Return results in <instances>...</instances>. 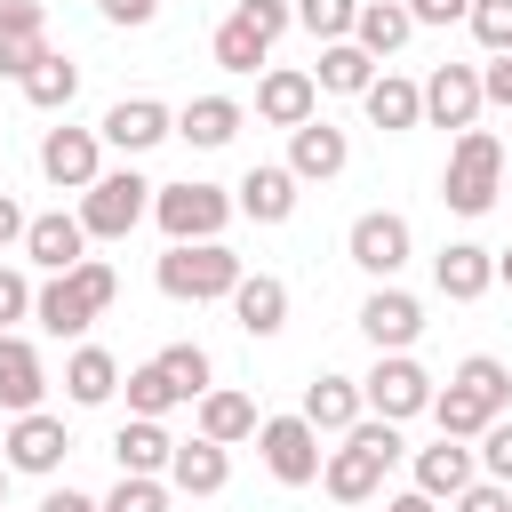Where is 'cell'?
Instances as JSON below:
<instances>
[{
    "mask_svg": "<svg viewBox=\"0 0 512 512\" xmlns=\"http://www.w3.org/2000/svg\"><path fill=\"white\" fill-rule=\"evenodd\" d=\"M112 296H120V272L104 264V256H80L72 272H48L40 280V296H32V320L48 328V336H64V344H80L104 312H112Z\"/></svg>",
    "mask_w": 512,
    "mask_h": 512,
    "instance_id": "obj_1",
    "label": "cell"
},
{
    "mask_svg": "<svg viewBox=\"0 0 512 512\" xmlns=\"http://www.w3.org/2000/svg\"><path fill=\"white\" fill-rule=\"evenodd\" d=\"M400 456H408L400 424H392V416H360V424H352V432L328 448V464H320V488H328L336 504H368Z\"/></svg>",
    "mask_w": 512,
    "mask_h": 512,
    "instance_id": "obj_2",
    "label": "cell"
},
{
    "mask_svg": "<svg viewBox=\"0 0 512 512\" xmlns=\"http://www.w3.org/2000/svg\"><path fill=\"white\" fill-rule=\"evenodd\" d=\"M240 272H248V264H240L224 240H168L160 264H152V280H160L168 304H224V296L240 288Z\"/></svg>",
    "mask_w": 512,
    "mask_h": 512,
    "instance_id": "obj_3",
    "label": "cell"
},
{
    "mask_svg": "<svg viewBox=\"0 0 512 512\" xmlns=\"http://www.w3.org/2000/svg\"><path fill=\"white\" fill-rule=\"evenodd\" d=\"M504 144H496V128H456V144H448V168H440V200L456 208V216H488L496 200H504Z\"/></svg>",
    "mask_w": 512,
    "mask_h": 512,
    "instance_id": "obj_4",
    "label": "cell"
},
{
    "mask_svg": "<svg viewBox=\"0 0 512 512\" xmlns=\"http://www.w3.org/2000/svg\"><path fill=\"white\" fill-rule=\"evenodd\" d=\"M240 216V200L224 192V184H200V176H184V184H160L152 192V224L168 232V240H224V224Z\"/></svg>",
    "mask_w": 512,
    "mask_h": 512,
    "instance_id": "obj_5",
    "label": "cell"
},
{
    "mask_svg": "<svg viewBox=\"0 0 512 512\" xmlns=\"http://www.w3.org/2000/svg\"><path fill=\"white\" fill-rule=\"evenodd\" d=\"M328 432L296 408V416H264L256 424V456H264V472L280 480V488H312L320 480V464H328V448H320Z\"/></svg>",
    "mask_w": 512,
    "mask_h": 512,
    "instance_id": "obj_6",
    "label": "cell"
},
{
    "mask_svg": "<svg viewBox=\"0 0 512 512\" xmlns=\"http://www.w3.org/2000/svg\"><path fill=\"white\" fill-rule=\"evenodd\" d=\"M152 192H160V184H144L136 168H104V176L80 192V224H88V240H128V232L152 216Z\"/></svg>",
    "mask_w": 512,
    "mask_h": 512,
    "instance_id": "obj_7",
    "label": "cell"
},
{
    "mask_svg": "<svg viewBox=\"0 0 512 512\" xmlns=\"http://www.w3.org/2000/svg\"><path fill=\"white\" fill-rule=\"evenodd\" d=\"M360 392H368V416H392V424H408V416H432V376H424V360L416 352H376V368L360 376Z\"/></svg>",
    "mask_w": 512,
    "mask_h": 512,
    "instance_id": "obj_8",
    "label": "cell"
},
{
    "mask_svg": "<svg viewBox=\"0 0 512 512\" xmlns=\"http://www.w3.org/2000/svg\"><path fill=\"white\" fill-rule=\"evenodd\" d=\"M344 256H352L368 280H400V272H408V256H416V232H408V216H392V208H368V216H352V232H344Z\"/></svg>",
    "mask_w": 512,
    "mask_h": 512,
    "instance_id": "obj_9",
    "label": "cell"
},
{
    "mask_svg": "<svg viewBox=\"0 0 512 512\" xmlns=\"http://www.w3.org/2000/svg\"><path fill=\"white\" fill-rule=\"evenodd\" d=\"M0 456H8V472L56 480V472H64V456H72V432H64V416H48V408H24V416H8V440H0Z\"/></svg>",
    "mask_w": 512,
    "mask_h": 512,
    "instance_id": "obj_10",
    "label": "cell"
},
{
    "mask_svg": "<svg viewBox=\"0 0 512 512\" xmlns=\"http://www.w3.org/2000/svg\"><path fill=\"white\" fill-rule=\"evenodd\" d=\"M40 176H48L56 192H88V184L104 176V136H96V128H72V120L48 128V136H40Z\"/></svg>",
    "mask_w": 512,
    "mask_h": 512,
    "instance_id": "obj_11",
    "label": "cell"
},
{
    "mask_svg": "<svg viewBox=\"0 0 512 512\" xmlns=\"http://www.w3.org/2000/svg\"><path fill=\"white\" fill-rule=\"evenodd\" d=\"M360 336H368L376 352H416V336H424V304H416L400 280H376L368 304H360Z\"/></svg>",
    "mask_w": 512,
    "mask_h": 512,
    "instance_id": "obj_12",
    "label": "cell"
},
{
    "mask_svg": "<svg viewBox=\"0 0 512 512\" xmlns=\"http://www.w3.org/2000/svg\"><path fill=\"white\" fill-rule=\"evenodd\" d=\"M320 112V80L296 72V64H264L256 72V120L264 128H304Z\"/></svg>",
    "mask_w": 512,
    "mask_h": 512,
    "instance_id": "obj_13",
    "label": "cell"
},
{
    "mask_svg": "<svg viewBox=\"0 0 512 512\" xmlns=\"http://www.w3.org/2000/svg\"><path fill=\"white\" fill-rule=\"evenodd\" d=\"M96 136H104L112 152H128V160H136V152H152V144H168V136H176V112H168L160 96H120V104L96 120Z\"/></svg>",
    "mask_w": 512,
    "mask_h": 512,
    "instance_id": "obj_14",
    "label": "cell"
},
{
    "mask_svg": "<svg viewBox=\"0 0 512 512\" xmlns=\"http://www.w3.org/2000/svg\"><path fill=\"white\" fill-rule=\"evenodd\" d=\"M480 64H432L424 80V120L432 128H480Z\"/></svg>",
    "mask_w": 512,
    "mask_h": 512,
    "instance_id": "obj_15",
    "label": "cell"
},
{
    "mask_svg": "<svg viewBox=\"0 0 512 512\" xmlns=\"http://www.w3.org/2000/svg\"><path fill=\"white\" fill-rule=\"evenodd\" d=\"M296 184H304V176H296L288 160H256V168L232 184V200H240V216H248V224H288V216H296V200H304Z\"/></svg>",
    "mask_w": 512,
    "mask_h": 512,
    "instance_id": "obj_16",
    "label": "cell"
},
{
    "mask_svg": "<svg viewBox=\"0 0 512 512\" xmlns=\"http://www.w3.org/2000/svg\"><path fill=\"white\" fill-rule=\"evenodd\" d=\"M288 168L304 176V184H328V176H344L352 168V136L336 128V120H304V128H288Z\"/></svg>",
    "mask_w": 512,
    "mask_h": 512,
    "instance_id": "obj_17",
    "label": "cell"
},
{
    "mask_svg": "<svg viewBox=\"0 0 512 512\" xmlns=\"http://www.w3.org/2000/svg\"><path fill=\"white\" fill-rule=\"evenodd\" d=\"M432 288H440L448 304H480V296L496 288V248H480V240H448V248L432 256Z\"/></svg>",
    "mask_w": 512,
    "mask_h": 512,
    "instance_id": "obj_18",
    "label": "cell"
},
{
    "mask_svg": "<svg viewBox=\"0 0 512 512\" xmlns=\"http://www.w3.org/2000/svg\"><path fill=\"white\" fill-rule=\"evenodd\" d=\"M168 488H176V496H224V488H232V448L208 440V432L176 440V456H168Z\"/></svg>",
    "mask_w": 512,
    "mask_h": 512,
    "instance_id": "obj_19",
    "label": "cell"
},
{
    "mask_svg": "<svg viewBox=\"0 0 512 512\" xmlns=\"http://www.w3.org/2000/svg\"><path fill=\"white\" fill-rule=\"evenodd\" d=\"M40 400H48V360H40V344L16 336V328H0V408L24 416V408H40Z\"/></svg>",
    "mask_w": 512,
    "mask_h": 512,
    "instance_id": "obj_20",
    "label": "cell"
},
{
    "mask_svg": "<svg viewBox=\"0 0 512 512\" xmlns=\"http://www.w3.org/2000/svg\"><path fill=\"white\" fill-rule=\"evenodd\" d=\"M80 256H88V224H80V208H72V216L48 208V216L24 224V264H40V272H72Z\"/></svg>",
    "mask_w": 512,
    "mask_h": 512,
    "instance_id": "obj_21",
    "label": "cell"
},
{
    "mask_svg": "<svg viewBox=\"0 0 512 512\" xmlns=\"http://www.w3.org/2000/svg\"><path fill=\"white\" fill-rule=\"evenodd\" d=\"M360 112L384 128V136H408V128H424V80H408V72H376L368 80V96H360Z\"/></svg>",
    "mask_w": 512,
    "mask_h": 512,
    "instance_id": "obj_22",
    "label": "cell"
},
{
    "mask_svg": "<svg viewBox=\"0 0 512 512\" xmlns=\"http://www.w3.org/2000/svg\"><path fill=\"white\" fill-rule=\"evenodd\" d=\"M224 304H232L240 336H280V328H288V280H280V272H240V288H232Z\"/></svg>",
    "mask_w": 512,
    "mask_h": 512,
    "instance_id": "obj_23",
    "label": "cell"
},
{
    "mask_svg": "<svg viewBox=\"0 0 512 512\" xmlns=\"http://www.w3.org/2000/svg\"><path fill=\"white\" fill-rule=\"evenodd\" d=\"M304 416H312L328 440H344V432L368 416V392H360V376H336V368H320V376L304 384Z\"/></svg>",
    "mask_w": 512,
    "mask_h": 512,
    "instance_id": "obj_24",
    "label": "cell"
},
{
    "mask_svg": "<svg viewBox=\"0 0 512 512\" xmlns=\"http://www.w3.org/2000/svg\"><path fill=\"white\" fill-rule=\"evenodd\" d=\"M480 480V448H464V440H432V448H416V488L424 496H440V504H456L464 488Z\"/></svg>",
    "mask_w": 512,
    "mask_h": 512,
    "instance_id": "obj_25",
    "label": "cell"
},
{
    "mask_svg": "<svg viewBox=\"0 0 512 512\" xmlns=\"http://www.w3.org/2000/svg\"><path fill=\"white\" fill-rule=\"evenodd\" d=\"M240 128H248V104H240V96H192V104L176 112V136H184L192 152H224Z\"/></svg>",
    "mask_w": 512,
    "mask_h": 512,
    "instance_id": "obj_26",
    "label": "cell"
},
{
    "mask_svg": "<svg viewBox=\"0 0 512 512\" xmlns=\"http://www.w3.org/2000/svg\"><path fill=\"white\" fill-rule=\"evenodd\" d=\"M256 400L248 392H232V384H208L200 400H192V432H208V440H224V448H240V440H256Z\"/></svg>",
    "mask_w": 512,
    "mask_h": 512,
    "instance_id": "obj_27",
    "label": "cell"
},
{
    "mask_svg": "<svg viewBox=\"0 0 512 512\" xmlns=\"http://www.w3.org/2000/svg\"><path fill=\"white\" fill-rule=\"evenodd\" d=\"M120 392V360L104 352V344H72V360H64V400L72 408H104Z\"/></svg>",
    "mask_w": 512,
    "mask_h": 512,
    "instance_id": "obj_28",
    "label": "cell"
},
{
    "mask_svg": "<svg viewBox=\"0 0 512 512\" xmlns=\"http://www.w3.org/2000/svg\"><path fill=\"white\" fill-rule=\"evenodd\" d=\"M168 456H176V440H168L160 416H128V424L112 432V464H120V472H160V480H168Z\"/></svg>",
    "mask_w": 512,
    "mask_h": 512,
    "instance_id": "obj_29",
    "label": "cell"
},
{
    "mask_svg": "<svg viewBox=\"0 0 512 512\" xmlns=\"http://www.w3.org/2000/svg\"><path fill=\"white\" fill-rule=\"evenodd\" d=\"M408 32H416V16H408V0H360V16H352V40L384 64V56H400L408 48Z\"/></svg>",
    "mask_w": 512,
    "mask_h": 512,
    "instance_id": "obj_30",
    "label": "cell"
},
{
    "mask_svg": "<svg viewBox=\"0 0 512 512\" xmlns=\"http://www.w3.org/2000/svg\"><path fill=\"white\" fill-rule=\"evenodd\" d=\"M384 64L360 48V40H320V64H312V80L328 88V96H368V80H376Z\"/></svg>",
    "mask_w": 512,
    "mask_h": 512,
    "instance_id": "obj_31",
    "label": "cell"
},
{
    "mask_svg": "<svg viewBox=\"0 0 512 512\" xmlns=\"http://www.w3.org/2000/svg\"><path fill=\"white\" fill-rule=\"evenodd\" d=\"M448 384H456V392H464L480 416H504V408H512V368H504L496 352H472V360H456V376H448Z\"/></svg>",
    "mask_w": 512,
    "mask_h": 512,
    "instance_id": "obj_32",
    "label": "cell"
},
{
    "mask_svg": "<svg viewBox=\"0 0 512 512\" xmlns=\"http://www.w3.org/2000/svg\"><path fill=\"white\" fill-rule=\"evenodd\" d=\"M16 88H24V104H32V112H72V96H80V64L48 48V56H40Z\"/></svg>",
    "mask_w": 512,
    "mask_h": 512,
    "instance_id": "obj_33",
    "label": "cell"
},
{
    "mask_svg": "<svg viewBox=\"0 0 512 512\" xmlns=\"http://www.w3.org/2000/svg\"><path fill=\"white\" fill-rule=\"evenodd\" d=\"M208 56H216L224 72H264V56H272V40H264V32H256V24H248V16L232 8V16H224V24L208 32Z\"/></svg>",
    "mask_w": 512,
    "mask_h": 512,
    "instance_id": "obj_34",
    "label": "cell"
},
{
    "mask_svg": "<svg viewBox=\"0 0 512 512\" xmlns=\"http://www.w3.org/2000/svg\"><path fill=\"white\" fill-rule=\"evenodd\" d=\"M120 392H128V416H168V408H192V400L176 392V376H168L160 360L128 368V376H120Z\"/></svg>",
    "mask_w": 512,
    "mask_h": 512,
    "instance_id": "obj_35",
    "label": "cell"
},
{
    "mask_svg": "<svg viewBox=\"0 0 512 512\" xmlns=\"http://www.w3.org/2000/svg\"><path fill=\"white\" fill-rule=\"evenodd\" d=\"M152 360H160V368L176 376V392H184V400H200V392L216 384V360H208V344H192V336H176V344H160Z\"/></svg>",
    "mask_w": 512,
    "mask_h": 512,
    "instance_id": "obj_36",
    "label": "cell"
},
{
    "mask_svg": "<svg viewBox=\"0 0 512 512\" xmlns=\"http://www.w3.org/2000/svg\"><path fill=\"white\" fill-rule=\"evenodd\" d=\"M168 496H176V488H168L160 472H120V488L104 496V512H168Z\"/></svg>",
    "mask_w": 512,
    "mask_h": 512,
    "instance_id": "obj_37",
    "label": "cell"
},
{
    "mask_svg": "<svg viewBox=\"0 0 512 512\" xmlns=\"http://www.w3.org/2000/svg\"><path fill=\"white\" fill-rule=\"evenodd\" d=\"M432 424H440L448 440H480V432H488L496 416H480V408H472V400H464V392L448 384V392H432Z\"/></svg>",
    "mask_w": 512,
    "mask_h": 512,
    "instance_id": "obj_38",
    "label": "cell"
},
{
    "mask_svg": "<svg viewBox=\"0 0 512 512\" xmlns=\"http://www.w3.org/2000/svg\"><path fill=\"white\" fill-rule=\"evenodd\" d=\"M352 16H360V0H296V24L312 40H352Z\"/></svg>",
    "mask_w": 512,
    "mask_h": 512,
    "instance_id": "obj_39",
    "label": "cell"
},
{
    "mask_svg": "<svg viewBox=\"0 0 512 512\" xmlns=\"http://www.w3.org/2000/svg\"><path fill=\"white\" fill-rule=\"evenodd\" d=\"M464 24H472V40H480L488 56H504V48H512V0H472V16H464Z\"/></svg>",
    "mask_w": 512,
    "mask_h": 512,
    "instance_id": "obj_40",
    "label": "cell"
},
{
    "mask_svg": "<svg viewBox=\"0 0 512 512\" xmlns=\"http://www.w3.org/2000/svg\"><path fill=\"white\" fill-rule=\"evenodd\" d=\"M48 56V32H0V80H24Z\"/></svg>",
    "mask_w": 512,
    "mask_h": 512,
    "instance_id": "obj_41",
    "label": "cell"
},
{
    "mask_svg": "<svg viewBox=\"0 0 512 512\" xmlns=\"http://www.w3.org/2000/svg\"><path fill=\"white\" fill-rule=\"evenodd\" d=\"M480 472H488V480H504V488H512V416H496V424H488V432H480Z\"/></svg>",
    "mask_w": 512,
    "mask_h": 512,
    "instance_id": "obj_42",
    "label": "cell"
},
{
    "mask_svg": "<svg viewBox=\"0 0 512 512\" xmlns=\"http://www.w3.org/2000/svg\"><path fill=\"white\" fill-rule=\"evenodd\" d=\"M32 296H40V288H32V280H24L16 264H0V328H16V320H32Z\"/></svg>",
    "mask_w": 512,
    "mask_h": 512,
    "instance_id": "obj_43",
    "label": "cell"
},
{
    "mask_svg": "<svg viewBox=\"0 0 512 512\" xmlns=\"http://www.w3.org/2000/svg\"><path fill=\"white\" fill-rule=\"evenodd\" d=\"M232 8H240V16H248L264 40H280V32L296 24V0H232Z\"/></svg>",
    "mask_w": 512,
    "mask_h": 512,
    "instance_id": "obj_44",
    "label": "cell"
},
{
    "mask_svg": "<svg viewBox=\"0 0 512 512\" xmlns=\"http://www.w3.org/2000/svg\"><path fill=\"white\" fill-rule=\"evenodd\" d=\"M448 512H512V488H504V480H488V472H480V480H472V488H464V496H456V504H448Z\"/></svg>",
    "mask_w": 512,
    "mask_h": 512,
    "instance_id": "obj_45",
    "label": "cell"
},
{
    "mask_svg": "<svg viewBox=\"0 0 512 512\" xmlns=\"http://www.w3.org/2000/svg\"><path fill=\"white\" fill-rule=\"evenodd\" d=\"M96 16H104V24H120V32H144V24L160 16V0H96Z\"/></svg>",
    "mask_w": 512,
    "mask_h": 512,
    "instance_id": "obj_46",
    "label": "cell"
},
{
    "mask_svg": "<svg viewBox=\"0 0 512 512\" xmlns=\"http://www.w3.org/2000/svg\"><path fill=\"white\" fill-rule=\"evenodd\" d=\"M0 32H48V8L40 0H0Z\"/></svg>",
    "mask_w": 512,
    "mask_h": 512,
    "instance_id": "obj_47",
    "label": "cell"
},
{
    "mask_svg": "<svg viewBox=\"0 0 512 512\" xmlns=\"http://www.w3.org/2000/svg\"><path fill=\"white\" fill-rule=\"evenodd\" d=\"M480 96H488V104H512V48L480 64Z\"/></svg>",
    "mask_w": 512,
    "mask_h": 512,
    "instance_id": "obj_48",
    "label": "cell"
},
{
    "mask_svg": "<svg viewBox=\"0 0 512 512\" xmlns=\"http://www.w3.org/2000/svg\"><path fill=\"white\" fill-rule=\"evenodd\" d=\"M408 16H416V24H464L472 0H408Z\"/></svg>",
    "mask_w": 512,
    "mask_h": 512,
    "instance_id": "obj_49",
    "label": "cell"
},
{
    "mask_svg": "<svg viewBox=\"0 0 512 512\" xmlns=\"http://www.w3.org/2000/svg\"><path fill=\"white\" fill-rule=\"evenodd\" d=\"M32 512H104V496H80V488H48Z\"/></svg>",
    "mask_w": 512,
    "mask_h": 512,
    "instance_id": "obj_50",
    "label": "cell"
},
{
    "mask_svg": "<svg viewBox=\"0 0 512 512\" xmlns=\"http://www.w3.org/2000/svg\"><path fill=\"white\" fill-rule=\"evenodd\" d=\"M24 224H32V216H24V208L0 192V256H8V248H24Z\"/></svg>",
    "mask_w": 512,
    "mask_h": 512,
    "instance_id": "obj_51",
    "label": "cell"
},
{
    "mask_svg": "<svg viewBox=\"0 0 512 512\" xmlns=\"http://www.w3.org/2000/svg\"><path fill=\"white\" fill-rule=\"evenodd\" d=\"M384 512H440V496H424V488H400V496H384Z\"/></svg>",
    "mask_w": 512,
    "mask_h": 512,
    "instance_id": "obj_52",
    "label": "cell"
},
{
    "mask_svg": "<svg viewBox=\"0 0 512 512\" xmlns=\"http://www.w3.org/2000/svg\"><path fill=\"white\" fill-rule=\"evenodd\" d=\"M496 280H504V288H512V248H496Z\"/></svg>",
    "mask_w": 512,
    "mask_h": 512,
    "instance_id": "obj_53",
    "label": "cell"
},
{
    "mask_svg": "<svg viewBox=\"0 0 512 512\" xmlns=\"http://www.w3.org/2000/svg\"><path fill=\"white\" fill-rule=\"evenodd\" d=\"M0 504H8V456H0Z\"/></svg>",
    "mask_w": 512,
    "mask_h": 512,
    "instance_id": "obj_54",
    "label": "cell"
},
{
    "mask_svg": "<svg viewBox=\"0 0 512 512\" xmlns=\"http://www.w3.org/2000/svg\"><path fill=\"white\" fill-rule=\"evenodd\" d=\"M504 192H512V168H504Z\"/></svg>",
    "mask_w": 512,
    "mask_h": 512,
    "instance_id": "obj_55",
    "label": "cell"
},
{
    "mask_svg": "<svg viewBox=\"0 0 512 512\" xmlns=\"http://www.w3.org/2000/svg\"><path fill=\"white\" fill-rule=\"evenodd\" d=\"M0 512H8V504H0Z\"/></svg>",
    "mask_w": 512,
    "mask_h": 512,
    "instance_id": "obj_56",
    "label": "cell"
}]
</instances>
